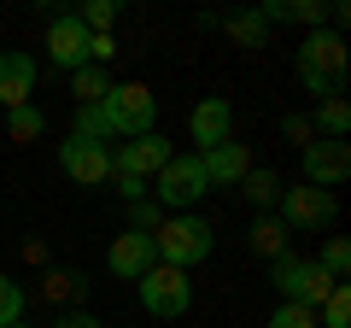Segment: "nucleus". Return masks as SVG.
<instances>
[{"instance_id": "1", "label": "nucleus", "mask_w": 351, "mask_h": 328, "mask_svg": "<svg viewBox=\"0 0 351 328\" xmlns=\"http://www.w3.org/2000/svg\"><path fill=\"white\" fill-rule=\"evenodd\" d=\"M299 82L304 94H322V100L346 94V36L339 30H311L299 41Z\"/></svg>"}, {"instance_id": "2", "label": "nucleus", "mask_w": 351, "mask_h": 328, "mask_svg": "<svg viewBox=\"0 0 351 328\" xmlns=\"http://www.w3.org/2000/svg\"><path fill=\"white\" fill-rule=\"evenodd\" d=\"M211 246H217V229L205 223L199 211H176V217H164L158 235H152V253H158V264H170V270H193V264H205V258H211Z\"/></svg>"}, {"instance_id": "3", "label": "nucleus", "mask_w": 351, "mask_h": 328, "mask_svg": "<svg viewBox=\"0 0 351 328\" xmlns=\"http://www.w3.org/2000/svg\"><path fill=\"white\" fill-rule=\"evenodd\" d=\"M100 129L106 141H135V135H152V117H158V100H152L147 82H112V94H106L100 106Z\"/></svg>"}, {"instance_id": "4", "label": "nucleus", "mask_w": 351, "mask_h": 328, "mask_svg": "<svg viewBox=\"0 0 351 328\" xmlns=\"http://www.w3.org/2000/svg\"><path fill=\"white\" fill-rule=\"evenodd\" d=\"M269 281H276L281 305H304V311H322V299L339 288L316 258H293V253H281L276 264H269Z\"/></svg>"}, {"instance_id": "5", "label": "nucleus", "mask_w": 351, "mask_h": 328, "mask_svg": "<svg viewBox=\"0 0 351 328\" xmlns=\"http://www.w3.org/2000/svg\"><path fill=\"white\" fill-rule=\"evenodd\" d=\"M211 194V182H205V164H199V152H176L170 164H164L158 176H152V200L164 205V217H176V211H193V205Z\"/></svg>"}, {"instance_id": "6", "label": "nucleus", "mask_w": 351, "mask_h": 328, "mask_svg": "<svg viewBox=\"0 0 351 328\" xmlns=\"http://www.w3.org/2000/svg\"><path fill=\"white\" fill-rule=\"evenodd\" d=\"M135 288H141V305H147L152 316H164V323H176V316H188V311H193V281H188V270L152 264L147 276L135 281Z\"/></svg>"}, {"instance_id": "7", "label": "nucleus", "mask_w": 351, "mask_h": 328, "mask_svg": "<svg viewBox=\"0 0 351 328\" xmlns=\"http://www.w3.org/2000/svg\"><path fill=\"white\" fill-rule=\"evenodd\" d=\"M339 217V200L328 188H311V182H299V188H281V223H287V235H311V229H328Z\"/></svg>"}, {"instance_id": "8", "label": "nucleus", "mask_w": 351, "mask_h": 328, "mask_svg": "<svg viewBox=\"0 0 351 328\" xmlns=\"http://www.w3.org/2000/svg\"><path fill=\"white\" fill-rule=\"evenodd\" d=\"M59 170L76 182V188H100V182H112V147L106 141H59Z\"/></svg>"}, {"instance_id": "9", "label": "nucleus", "mask_w": 351, "mask_h": 328, "mask_svg": "<svg viewBox=\"0 0 351 328\" xmlns=\"http://www.w3.org/2000/svg\"><path fill=\"white\" fill-rule=\"evenodd\" d=\"M170 159H176V147H170L164 135H135V141H117V147H112V176H141V182H152Z\"/></svg>"}, {"instance_id": "10", "label": "nucleus", "mask_w": 351, "mask_h": 328, "mask_svg": "<svg viewBox=\"0 0 351 328\" xmlns=\"http://www.w3.org/2000/svg\"><path fill=\"white\" fill-rule=\"evenodd\" d=\"M299 170H304L311 188L334 194L339 182L351 176V147H346V141H311V147H299Z\"/></svg>"}, {"instance_id": "11", "label": "nucleus", "mask_w": 351, "mask_h": 328, "mask_svg": "<svg viewBox=\"0 0 351 328\" xmlns=\"http://www.w3.org/2000/svg\"><path fill=\"white\" fill-rule=\"evenodd\" d=\"M188 135H193V147H199V152L234 141V106H228L223 94H205V100L193 106V117H188Z\"/></svg>"}, {"instance_id": "12", "label": "nucleus", "mask_w": 351, "mask_h": 328, "mask_svg": "<svg viewBox=\"0 0 351 328\" xmlns=\"http://www.w3.org/2000/svg\"><path fill=\"white\" fill-rule=\"evenodd\" d=\"M47 59L59 65V71H82L88 65V30L76 12H53L47 24Z\"/></svg>"}, {"instance_id": "13", "label": "nucleus", "mask_w": 351, "mask_h": 328, "mask_svg": "<svg viewBox=\"0 0 351 328\" xmlns=\"http://www.w3.org/2000/svg\"><path fill=\"white\" fill-rule=\"evenodd\" d=\"M152 264H158V253H152V235H135V229H123V235L106 246V270H112L117 281H141Z\"/></svg>"}, {"instance_id": "14", "label": "nucleus", "mask_w": 351, "mask_h": 328, "mask_svg": "<svg viewBox=\"0 0 351 328\" xmlns=\"http://www.w3.org/2000/svg\"><path fill=\"white\" fill-rule=\"evenodd\" d=\"M36 100V59L29 53H0V106H29Z\"/></svg>"}, {"instance_id": "15", "label": "nucleus", "mask_w": 351, "mask_h": 328, "mask_svg": "<svg viewBox=\"0 0 351 328\" xmlns=\"http://www.w3.org/2000/svg\"><path fill=\"white\" fill-rule=\"evenodd\" d=\"M199 164H205V182H211V188H240V176L252 170V152L240 147V141H223V147L199 152Z\"/></svg>"}, {"instance_id": "16", "label": "nucleus", "mask_w": 351, "mask_h": 328, "mask_svg": "<svg viewBox=\"0 0 351 328\" xmlns=\"http://www.w3.org/2000/svg\"><path fill=\"white\" fill-rule=\"evenodd\" d=\"M281 188H287V182H281L276 170H258V164H252L246 176H240V194H246V200L258 205L263 217H269V211H276V205H281Z\"/></svg>"}, {"instance_id": "17", "label": "nucleus", "mask_w": 351, "mask_h": 328, "mask_svg": "<svg viewBox=\"0 0 351 328\" xmlns=\"http://www.w3.org/2000/svg\"><path fill=\"white\" fill-rule=\"evenodd\" d=\"M223 36L234 41V47H269V24H263L258 12H228L223 18Z\"/></svg>"}, {"instance_id": "18", "label": "nucleus", "mask_w": 351, "mask_h": 328, "mask_svg": "<svg viewBox=\"0 0 351 328\" xmlns=\"http://www.w3.org/2000/svg\"><path fill=\"white\" fill-rule=\"evenodd\" d=\"M287 223H281V217H258V223H252V253L258 258H269V264H276L281 253H287Z\"/></svg>"}, {"instance_id": "19", "label": "nucleus", "mask_w": 351, "mask_h": 328, "mask_svg": "<svg viewBox=\"0 0 351 328\" xmlns=\"http://www.w3.org/2000/svg\"><path fill=\"white\" fill-rule=\"evenodd\" d=\"M41 293H47V299H59V305H76V311H82V299H88V276H76V270H47Z\"/></svg>"}, {"instance_id": "20", "label": "nucleus", "mask_w": 351, "mask_h": 328, "mask_svg": "<svg viewBox=\"0 0 351 328\" xmlns=\"http://www.w3.org/2000/svg\"><path fill=\"white\" fill-rule=\"evenodd\" d=\"M71 94H76V106H100L112 94V76L100 65H82V71H71Z\"/></svg>"}, {"instance_id": "21", "label": "nucleus", "mask_w": 351, "mask_h": 328, "mask_svg": "<svg viewBox=\"0 0 351 328\" xmlns=\"http://www.w3.org/2000/svg\"><path fill=\"white\" fill-rule=\"evenodd\" d=\"M6 135H12V141H41V135H47V112H41L36 100L12 106V112H6Z\"/></svg>"}, {"instance_id": "22", "label": "nucleus", "mask_w": 351, "mask_h": 328, "mask_svg": "<svg viewBox=\"0 0 351 328\" xmlns=\"http://www.w3.org/2000/svg\"><path fill=\"white\" fill-rule=\"evenodd\" d=\"M311 129H322V141H346V129H351V106H346V94H339V100H322V106H316Z\"/></svg>"}, {"instance_id": "23", "label": "nucleus", "mask_w": 351, "mask_h": 328, "mask_svg": "<svg viewBox=\"0 0 351 328\" xmlns=\"http://www.w3.org/2000/svg\"><path fill=\"white\" fill-rule=\"evenodd\" d=\"M316 328H351V288H346V281L322 299V323H316Z\"/></svg>"}, {"instance_id": "24", "label": "nucleus", "mask_w": 351, "mask_h": 328, "mask_svg": "<svg viewBox=\"0 0 351 328\" xmlns=\"http://www.w3.org/2000/svg\"><path fill=\"white\" fill-rule=\"evenodd\" d=\"M76 18H82V30H88V36H112V24H117V6H112V0H88V6H82Z\"/></svg>"}, {"instance_id": "25", "label": "nucleus", "mask_w": 351, "mask_h": 328, "mask_svg": "<svg viewBox=\"0 0 351 328\" xmlns=\"http://www.w3.org/2000/svg\"><path fill=\"white\" fill-rule=\"evenodd\" d=\"M24 323V288H18L12 276H0V328Z\"/></svg>"}, {"instance_id": "26", "label": "nucleus", "mask_w": 351, "mask_h": 328, "mask_svg": "<svg viewBox=\"0 0 351 328\" xmlns=\"http://www.w3.org/2000/svg\"><path fill=\"white\" fill-rule=\"evenodd\" d=\"M316 264H322L334 281H346V276H351V246H346V240H328L322 253H316Z\"/></svg>"}, {"instance_id": "27", "label": "nucleus", "mask_w": 351, "mask_h": 328, "mask_svg": "<svg viewBox=\"0 0 351 328\" xmlns=\"http://www.w3.org/2000/svg\"><path fill=\"white\" fill-rule=\"evenodd\" d=\"M158 223H164V205H158V200H135L129 229H135V235H158Z\"/></svg>"}, {"instance_id": "28", "label": "nucleus", "mask_w": 351, "mask_h": 328, "mask_svg": "<svg viewBox=\"0 0 351 328\" xmlns=\"http://www.w3.org/2000/svg\"><path fill=\"white\" fill-rule=\"evenodd\" d=\"M269 328H316V311H304V305H276V311H269Z\"/></svg>"}, {"instance_id": "29", "label": "nucleus", "mask_w": 351, "mask_h": 328, "mask_svg": "<svg viewBox=\"0 0 351 328\" xmlns=\"http://www.w3.org/2000/svg\"><path fill=\"white\" fill-rule=\"evenodd\" d=\"M281 135L299 141V147H311V135H316V129H311V112H287V117H281Z\"/></svg>"}, {"instance_id": "30", "label": "nucleus", "mask_w": 351, "mask_h": 328, "mask_svg": "<svg viewBox=\"0 0 351 328\" xmlns=\"http://www.w3.org/2000/svg\"><path fill=\"white\" fill-rule=\"evenodd\" d=\"M117 53H123V47H117V36H88V65H100V71H106Z\"/></svg>"}, {"instance_id": "31", "label": "nucleus", "mask_w": 351, "mask_h": 328, "mask_svg": "<svg viewBox=\"0 0 351 328\" xmlns=\"http://www.w3.org/2000/svg\"><path fill=\"white\" fill-rule=\"evenodd\" d=\"M117 194L135 205V200H147V194H152V182H141V176H117Z\"/></svg>"}, {"instance_id": "32", "label": "nucleus", "mask_w": 351, "mask_h": 328, "mask_svg": "<svg viewBox=\"0 0 351 328\" xmlns=\"http://www.w3.org/2000/svg\"><path fill=\"white\" fill-rule=\"evenodd\" d=\"M53 328H106V323H100L94 311H64V316H59Z\"/></svg>"}, {"instance_id": "33", "label": "nucleus", "mask_w": 351, "mask_h": 328, "mask_svg": "<svg viewBox=\"0 0 351 328\" xmlns=\"http://www.w3.org/2000/svg\"><path fill=\"white\" fill-rule=\"evenodd\" d=\"M24 258H29V264H47V240L29 235V240H24Z\"/></svg>"}, {"instance_id": "34", "label": "nucleus", "mask_w": 351, "mask_h": 328, "mask_svg": "<svg viewBox=\"0 0 351 328\" xmlns=\"http://www.w3.org/2000/svg\"><path fill=\"white\" fill-rule=\"evenodd\" d=\"M12 328H24V323H12Z\"/></svg>"}]
</instances>
